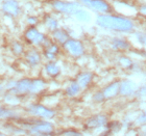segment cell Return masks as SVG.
Returning <instances> with one entry per match:
<instances>
[{
	"mask_svg": "<svg viewBox=\"0 0 146 136\" xmlns=\"http://www.w3.org/2000/svg\"><path fill=\"white\" fill-rule=\"evenodd\" d=\"M86 5L90 6L92 9H95L99 11V12H108L111 11V7L108 4L106 1L104 0H89L88 3Z\"/></svg>",
	"mask_w": 146,
	"mask_h": 136,
	"instance_id": "ba28073f",
	"label": "cell"
},
{
	"mask_svg": "<svg viewBox=\"0 0 146 136\" xmlns=\"http://www.w3.org/2000/svg\"><path fill=\"white\" fill-rule=\"evenodd\" d=\"M92 80V74L90 73H85V74H82L79 76L78 79H77V84L80 86V87H86L87 85H89V83L91 82Z\"/></svg>",
	"mask_w": 146,
	"mask_h": 136,
	"instance_id": "9a60e30c",
	"label": "cell"
},
{
	"mask_svg": "<svg viewBox=\"0 0 146 136\" xmlns=\"http://www.w3.org/2000/svg\"><path fill=\"white\" fill-rule=\"evenodd\" d=\"M26 60H27L28 64H31V66H33V67L36 66V64L40 62L39 53L36 51H35V50H31V51L27 52V54H26Z\"/></svg>",
	"mask_w": 146,
	"mask_h": 136,
	"instance_id": "4fadbf2b",
	"label": "cell"
},
{
	"mask_svg": "<svg viewBox=\"0 0 146 136\" xmlns=\"http://www.w3.org/2000/svg\"><path fill=\"white\" fill-rule=\"evenodd\" d=\"M1 88H2V86H1V85H0V91H1Z\"/></svg>",
	"mask_w": 146,
	"mask_h": 136,
	"instance_id": "4dcf8cb0",
	"label": "cell"
},
{
	"mask_svg": "<svg viewBox=\"0 0 146 136\" xmlns=\"http://www.w3.org/2000/svg\"><path fill=\"white\" fill-rule=\"evenodd\" d=\"M52 6L58 12H67V14H74L77 9H79V5L77 3L66 2V1H53Z\"/></svg>",
	"mask_w": 146,
	"mask_h": 136,
	"instance_id": "7a4b0ae2",
	"label": "cell"
},
{
	"mask_svg": "<svg viewBox=\"0 0 146 136\" xmlns=\"http://www.w3.org/2000/svg\"><path fill=\"white\" fill-rule=\"evenodd\" d=\"M29 111L35 115L41 116L44 118H51L54 115V112L50 110V109L46 108L42 105H31L29 107Z\"/></svg>",
	"mask_w": 146,
	"mask_h": 136,
	"instance_id": "277c9868",
	"label": "cell"
},
{
	"mask_svg": "<svg viewBox=\"0 0 146 136\" xmlns=\"http://www.w3.org/2000/svg\"><path fill=\"white\" fill-rule=\"evenodd\" d=\"M12 48H13V52H14L15 54H17V55L21 54L22 51H23V47H22L19 43H14Z\"/></svg>",
	"mask_w": 146,
	"mask_h": 136,
	"instance_id": "7402d4cb",
	"label": "cell"
},
{
	"mask_svg": "<svg viewBox=\"0 0 146 136\" xmlns=\"http://www.w3.org/2000/svg\"><path fill=\"white\" fill-rule=\"evenodd\" d=\"M53 36H54V39L56 41H58L60 43H66L69 39V36L68 34L65 32L64 30H55L54 34H53Z\"/></svg>",
	"mask_w": 146,
	"mask_h": 136,
	"instance_id": "e0dca14e",
	"label": "cell"
},
{
	"mask_svg": "<svg viewBox=\"0 0 146 136\" xmlns=\"http://www.w3.org/2000/svg\"><path fill=\"white\" fill-rule=\"evenodd\" d=\"M31 80L29 79H23L21 81H19L18 83H16V91L18 93H21V94H24V93H27L31 89Z\"/></svg>",
	"mask_w": 146,
	"mask_h": 136,
	"instance_id": "7c38bea8",
	"label": "cell"
},
{
	"mask_svg": "<svg viewBox=\"0 0 146 136\" xmlns=\"http://www.w3.org/2000/svg\"><path fill=\"white\" fill-rule=\"evenodd\" d=\"M97 24L104 28L117 31H129L133 29V23L129 20L114 16H99Z\"/></svg>",
	"mask_w": 146,
	"mask_h": 136,
	"instance_id": "6da1fadb",
	"label": "cell"
},
{
	"mask_svg": "<svg viewBox=\"0 0 146 136\" xmlns=\"http://www.w3.org/2000/svg\"><path fill=\"white\" fill-rule=\"evenodd\" d=\"M46 25H47L48 28H50L51 30H54V29H56V27H58V23H56V21L52 18L46 19Z\"/></svg>",
	"mask_w": 146,
	"mask_h": 136,
	"instance_id": "44dd1931",
	"label": "cell"
},
{
	"mask_svg": "<svg viewBox=\"0 0 146 136\" xmlns=\"http://www.w3.org/2000/svg\"><path fill=\"white\" fill-rule=\"evenodd\" d=\"M79 86L77 83H73V84H71L69 87L67 88V94L69 95V96H74V95H76L77 93L79 91Z\"/></svg>",
	"mask_w": 146,
	"mask_h": 136,
	"instance_id": "ffe728a7",
	"label": "cell"
},
{
	"mask_svg": "<svg viewBox=\"0 0 146 136\" xmlns=\"http://www.w3.org/2000/svg\"><path fill=\"white\" fill-rule=\"evenodd\" d=\"M139 122L140 123H146V112H144L143 114L141 115L140 118H139Z\"/></svg>",
	"mask_w": 146,
	"mask_h": 136,
	"instance_id": "4316f807",
	"label": "cell"
},
{
	"mask_svg": "<svg viewBox=\"0 0 146 136\" xmlns=\"http://www.w3.org/2000/svg\"><path fill=\"white\" fill-rule=\"evenodd\" d=\"M119 89H120V83H119V82H114L112 84H110L109 86L102 91L104 97L107 98V99L115 97L116 95L119 93Z\"/></svg>",
	"mask_w": 146,
	"mask_h": 136,
	"instance_id": "8fae6325",
	"label": "cell"
},
{
	"mask_svg": "<svg viewBox=\"0 0 146 136\" xmlns=\"http://www.w3.org/2000/svg\"><path fill=\"white\" fill-rule=\"evenodd\" d=\"M74 15L77 19H78L79 21L82 22H89L91 20V16L89 14L88 12H86V11H82V9H77L75 12H74Z\"/></svg>",
	"mask_w": 146,
	"mask_h": 136,
	"instance_id": "2e32d148",
	"label": "cell"
},
{
	"mask_svg": "<svg viewBox=\"0 0 146 136\" xmlns=\"http://www.w3.org/2000/svg\"><path fill=\"white\" fill-rule=\"evenodd\" d=\"M45 87V82L43 80H40V79H36V80H33L31 81V89L29 91L31 93H34V94H36Z\"/></svg>",
	"mask_w": 146,
	"mask_h": 136,
	"instance_id": "5bb4252c",
	"label": "cell"
},
{
	"mask_svg": "<svg viewBox=\"0 0 146 136\" xmlns=\"http://www.w3.org/2000/svg\"><path fill=\"white\" fill-rule=\"evenodd\" d=\"M136 91V84H135L133 81H123L122 83H120V89H119V93L122 95V96H129L131 95L134 91Z\"/></svg>",
	"mask_w": 146,
	"mask_h": 136,
	"instance_id": "30bf717a",
	"label": "cell"
},
{
	"mask_svg": "<svg viewBox=\"0 0 146 136\" xmlns=\"http://www.w3.org/2000/svg\"><path fill=\"white\" fill-rule=\"evenodd\" d=\"M46 72H47L48 75L54 77V76L58 75V73H60V68H58L55 64L51 62V64H48L47 66H46Z\"/></svg>",
	"mask_w": 146,
	"mask_h": 136,
	"instance_id": "ac0fdd59",
	"label": "cell"
},
{
	"mask_svg": "<svg viewBox=\"0 0 146 136\" xmlns=\"http://www.w3.org/2000/svg\"><path fill=\"white\" fill-rule=\"evenodd\" d=\"M31 130L33 132H36V133L41 134H49L50 132H52L53 130V126L49 123H36L35 125H33L31 127Z\"/></svg>",
	"mask_w": 146,
	"mask_h": 136,
	"instance_id": "52a82bcc",
	"label": "cell"
},
{
	"mask_svg": "<svg viewBox=\"0 0 146 136\" xmlns=\"http://www.w3.org/2000/svg\"><path fill=\"white\" fill-rule=\"evenodd\" d=\"M62 135H79L78 132H74V131H67V132H63Z\"/></svg>",
	"mask_w": 146,
	"mask_h": 136,
	"instance_id": "484cf974",
	"label": "cell"
},
{
	"mask_svg": "<svg viewBox=\"0 0 146 136\" xmlns=\"http://www.w3.org/2000/svg\"><path fill=\"white\" fill-rule=\"evenodd\" d=\"M141 94H145L146 95V86L143 88V89H142V91H141Z\"/></svg>",
	"mask_w": 146,
	"mask_h": 136,
	"instance_id": "f546056e",
	"label": "cell"
},
{
	"mask_svg": "<svg viewBox=\"0 0 146 136\" xmlns=\"http://www.w3.org/2000/svg\"><path fill=\"white\" fill-rule=\"evenodd\" d=\"M114 46H115L116 48H121V49L128 48V45L125 42H123V41H115Z\"/></svg>",
	"mask_w": 146,
	"mask_h": 136,
	"instance_id": "603a6c76",
	"label": "cell"
},
{
	"mask_svg": "<svg viewBox=\"0 0 146 136\" xmlns=\"http://www.w3.org/2000/svg\"><path fill=\"white\" fill-rule=\"evenodd\" d=\"M140 12H141V14H143V15L146 16V6H142L140 9Z\"/></svg>",
	"mask_w": 146,
	"mask_h": 136,
	"instance_id": "83f0119b",
	"label": "cell"
},
{
	"mask_svg": "<svg viewBox=\"0 0 146 136\" xmlns=\"http://www.w3.org/2000/svg\"><path fill=\"white\" fill-rule=\"evenodd\" d=\"M2 11L6 15L15 17L20 12V6H19V3L15 0H6L5 2L3 3Z\"/></svg>",
	"mask_w": 146,
	"mask_h": 136,
	"instance_id": "5b68a950",
	"label": "cell"
},
{
	"mask_svg": "<svg viewBox=\"0 0 146 136\" xmlns=\"http://www.w3.org/2000/svg\"><path fill=\"white\" fill-rule=\"evenodd\" d=\"M56 52H58V47L56 46H49V48L46 50L45 52V55L47 58H50V59H52V58L55 57V54H56Z\"/></svg>",
	"mask_w": 146,
	"mask_h": 136,
	"instance_id": "d6986e66",
	"label": "cell"
},
{
	"mask_svg": "<svg viewBox=\"0 0 146 136\" xmlns=\"http://www.w3.org/2000/svg\"><path fill=\"white\" fill-rule=\"evenodd\" d=\"M65 48L74 56H80L84 53L82 44L75 39H68L67 42L65 43Z\"/></svg>",
	"mask_w": 146,
	"mask_h": 136,
	"instance_id": "3957f363",
	"label": "cell"
},
{
	"mask_svg": "<svg viewBox=\"0 0 146 136\" xmlns=\"http://www.w3.org/2000/svg\"><path fill=\"white\" fill-rule=\"evenodd\" d=\"M28 21H29V23H31V24H35V23H36V19H33V18H31L29 19V20H28Z\"/></svg>",
	"mask_w": 146,
	"mask_h": 136,
	"instance_id": "f1b7e54d",
	"label": "cell"
},
{
	"mask_svg": "<svg viewBox=\"0 0 146 136\" xmlns=\"http://www.w3.org/2000/svg\"><path fill=\"white\" fill-rule=\"evenodd\" d=\"M25 37H26V39H27L29 43H31V44H36V45H39V44L43 43L44 42V39H45L44 35H43L42 34H40L39 31L34 27L29 28V29L26 31Z\"/></svg>",
	"mask_w": 146,
	"mask_h": 136,
	"instance_id": "8992f818",
	"label": "cell"
},
{
	"mask_svg": "<svg viewBox=\"0 0 146 136\" xmlns=\"http://www.w3.org/2000/svg\"><path fill=\"white\" fill-rule=\"evenodd\" d=\"M106 123H107V118L104 115H96V116L90 118L87 122L86 128H88V129H94V128H98L104 126Z\"/></svg>",
	"mask_w": 146,
	"mask_h": 136,
	"instance_id": "9c48e42d",
	"label": "cell"
},
{
	"mask_svg": "<svg viewBox=\"0 0 146 136\" xmlns=\"http://www.w3.org/2000/svg\"><path fill=\"white\" fill-rule=\"evenodd\" d=\"M0 135H2V134H1V133H0Z\"/></svg>",
	"mask_w": 146,
	"mask_h": 136,
	"instance_id": "1f68e13d",
	"label": "cell"
},
{
	"mask_svg": "<svg viewBox=\"0 0 146 136\" xmlns=\"http://www.w3.org/2000/svg\"><path fill=\"white\" fill-rule=\"evenodd\" d=\"M9 113L11 112L7 111L5 108H3L2 106H0V118H2V116H9Z\"/></svg>",
	"mask_w": 146,
	"mask_h": 136,
	"instance_id": "cb8c5ba5",
	"label": "cell"
},
{
	"mask_svg": "<svg viewBox=\"0 0 146 136\" xmlns=\"http://www.w3.org/2000/svg\"><path fill=\"white\" fill-rule=\"evenodd\" d=\"M137 36L139 37V41H140L142 44L146 45V36L143 35V34H137Z\"/></svg>",
	"mask_w": 146,
	"mask_h": 136,
	"instance_id": "d4e9b609",
	"label": "cell"
}]
</instances>
